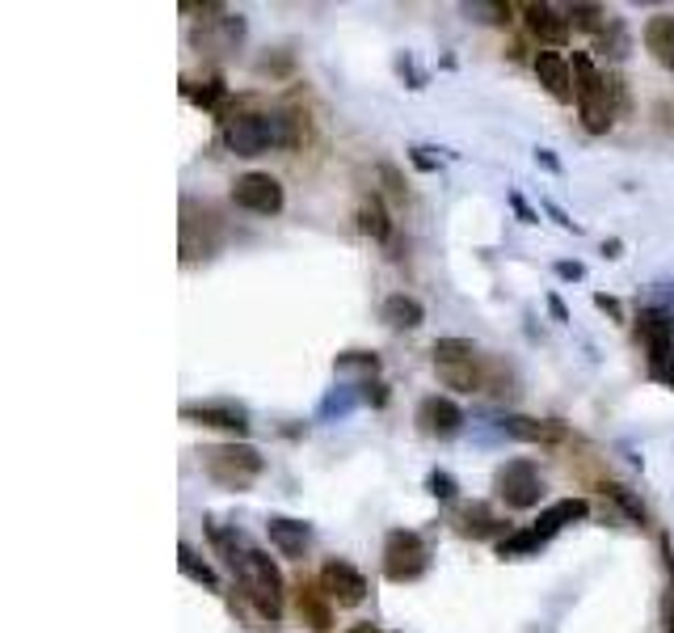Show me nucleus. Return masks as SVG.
Here are the masks:
<instances>
[{
  "label": "nucleus",
  "instance_id": "nucleus-1",
  "mask_svg": "<svg viewBox=\"0 0 674 633\" xmlns=\"http://www.w3.org/2000/svg\"><path fill=\"white\" fill-rule=\"evenodd\" d=\"M224 139L237 157H262L270 148H292L299 132L292 114H237L224 123Z\"/></svg>",
  "mask_w": 674,
  "mask_h": 633
},
{
  "label": "nucleus",
  "instance_id": "nucleus-2",
  "mask_svg": "<svg viewBox=\"0 0 674 633\" xmlns=\"http://www.w3.org/2000/svg\"><path fill=\"white\" fill-rule=\"evenodd\" d=\"M198 461H203V473L224 490H249L266 468L262 452L249 443H212L198 452Z\"/></svg>",
  "mask_w": 674,
  "mask_h": 633
},
{
  "label": "nucleus",
  "instance_id": "nucleus-3",
  "mask_svg": "<svg viewBox=\"0 0 674 633\" xmlns=\"http://www.w3.org/2000/svg\"><path fill=\"white\" fill-rule=\"evenodd\" d=\"M573 72H578V114H582V127L591 136H603L612 132L616 123V102H612V89H607V77L591 64V56H573Z\"/></svg>",
  "mask_w": 674,
  "mask_h": 633
},
{
  "label": "nucleus",
  "instance_id": "nucleus-4",
  "mask_svg": "<svg viewBox=\"0 0 674 633\" xmlns=\"http://www.w3.org/2000/svg\"><path fill=\"white\" fill-rule=\"evenodd\" d=\"M237 578H241L249 604L258 608L266 621H278V617H283V575H278V566L270 562V553H262V550L244 553L241 566H237Z\"/></svg>",
  "mask_w": 674,
  "mask_h": 633
},
{
  "label": "nucleus",
  "instance_id": "nucleus-5",
  "mask_svg": "<svg viewBox=\"0 0 674 633\" xmlns=\"http://www.w3.org/2000/svg\"><path fill=\"white\" fill-rule=\"evenodd\" d=\"M637 334L649 347V376L662 381V385H674V317L646 308L637 317Z\"/></svg>",
  "mask_w": 674,
  "mask_h": 633
},
{
  "label": "nucleus",
  "instance_id": "nucleus-6",
  "mask_svg": "<svg viewBox=\"0 0 674 633\" xmlns=\"http://www.w3.org/2000/svg\"><path fill=\"white\" fill-rule=\"evenodd\" d=\"M426 566H431V550H426V541L418 532H409V528L388 532V541H384V575L392 583H413V578L426 575Z\"/></svg>",
  "mask_w": 674,
  "mask_h": 633
},
{
  "label": "nucleus",
  "instance_id": "nucleus-7",
  "mask_svg": "<svg viewBox=\"0 0 674 633\" xmlns=\"http://www.w3.org/2000/svg\"><path fill=\"white\" fill-rule=\"evenodd\" d=\"M493 486H498V498H502L506 507H514V511H527V507H536L539 495H544L539 468L532 465V461H506V465L498 468Z\"/></svg>",
  "mask_w": 674,
  "mask_h": 633
},
{
  "label": "nucleus",
  "instance_id": "nucleus-8",
  "mask_svg": "<svg viewBox=\"0 0 674 633\" xmlns=\"http://www.w3.org/2000/svg\"><path fill=\"white\" fill-rule=\"evenodd\" d=\"M232 203L253 216H274V212H283V186L270 173H244L232 186Z\"/></svg>",
  "mask_w": 674,
  "mask_h": 633
},
{
  "label": "nucleus",
  "instance_id": "nucleus-9",
  "mask_svg": "<svg viewBox=\"0 0 674 633\" xmlns=\"http://www.w3.org/2000/svg\"><path fill=\"white\" fill-rule=\"evenodd\" d=\"M321 591L338 608H354L367 600V578L354 570L351 562H324L321 566Z\"/></svg>",
  "mask_w": 674,
  "mask_h": 633
},
{
  "label": "nucleus",
  "instance_id": "nucleus-10",
  "mask_svg": "<svg viewBox=\"0 0 674 633\" xmlns=\"http://www.w3.org/2000/svg\"><path fill=\"white\" fill-rule=\"evenodd\" d=\"M536 77L539 84L557 98V102H573L578 98V84H573V68L561 52H539L536 56Z\"/></svg>",
  "mask_w": 674,
  "mask_h": 633
},
{
  "label": "nucleus",
  "instance_id": "nucleus-11",
  "mask_svg": "<svg viewBox=\"0 0 674 633\" xmlns=\"http://www.w3.org/2000/svg\"><path fill=\"white\" fill-rule=\"evenodd\" d=\"M418 427L426 431V436H438V440H447V436H456L459 427H464V414L452 397H426L422 406H418Z\"/></svg>",
  "mask_w": 674,
  "mask_h": 633
},
{
  "label": "nucleus",
  "instance_id": "nucleus-12",
  "mask_svg": "<svg viewBox=\"0 0 674 633\" xmlns=\"http://www.w3.org/2000/svg\"><path fill=\"white\" fill-rule=\"evenodd\" d=\"M296 608H299V621L312 625L317 633H324L329 625H333V600L321 591V583H299Z\"/></svg>",
  "mask_w": 674,
  "mask_h": 633
},
{
  "label": "nucleus",
  "instance_id": "nucleus-13",
  "mask_svg": "<svg viewBox=\"0 0 674 633\" xmlns=\"http://www.w3.org/2000/svg\"><path fill=\"white\" fill-rule=\"evenodd\" d=\"M523 13H527V30L536 34L539 43L561 47V43L569 38V18L561 13V9H552V4H527Z\"/></svg>",
  "mask_w": 674,
  "mask_h": 633
},
{
  "label": "nucleus",
  "instance_id": "nucleus-14",
  "mask_svg": "<svg viewBox=\"0 0 674 633\" xmlns=\"http://www.w3.org/2000/svg\"><path fill=\"white\" fill-rule=\"evenodd\" d=\"M270 528V545L283 553V557H304V550L312 545V528L304 520H287V516H274L266 523Z\"/></svg>",
  "mask_w": 674,
  "mask_h": 633
},
{
  "label": "nucleus",
  "instance_id": "nucleus-15",
  "mask_svg": "<svg viewBox=\"0 0 674 633\" xmlns=\"http://www.w3.org/2000/svg\"><path fill=\"white\" fill-rule=\"evenodd\" d=\"M586 516H591V502H586V498H561V502H552V507H548V511H544V516H539L532 528H536L544 541H552V536H557L566 523L586 520Z\"/></svg>",
  "mask_w": 674,
  "mask_h": 633
},
{
  "label": "nucleus",
  "instance_id": "nucleus-16",
  "mask_svg": "<svg viewBox=\"0 0 674 633\" xmlns=\"http://www.w3.org/2000/svg\"><path fill=\"white\" fill-rule=\"evenodd\" d=\"M646 47L666 72H674V13H653L646 22Z\"/></svg>",
  "mask_w": 674,
  "mask_h": 633
},
{
  "label": "nucleus",
  "instance_id": "nucleus-17",
  "mask_svg": "<svg viewBox=\"0 0 674 633\" xmlns=\"http://www.w3.org/2000/svg\"><path fill=\"white\" fill-rule=\"evenodd\" d=\"M502 427H506V436H514V440H527V443L566 440V431H561L557 422H539V418H527V414H511V418H502Z\"/></svg>",
  "mask_w": 674,
  "mask_h": 633
},
{
  "label": "nucleus",
  "instance_id": "nucleus-18",
  "mask_svg": "<svg viewBox=\"0 0 674 633\" xmlns=\"http://www.w3.org/2000/svg\"><path fill=\"white\" fill-rule=\"evenodd\" d=\"M384 321H388L392 330H418V326L426 321V308H422V301H413V296L397 292V296L384 301Z\"/></svg>",
  "mask_w": 674,
  "mask_h": 633
},
{
  "label": "nucleus",
  "instance_id": "nucleus-19",
  "mask_svg": "<svg viewBox=\"0 0 674 633\" xmlns=\"http://www.w3.org/2000/svg\"><path fill=\"white\" fill-rule=\"evenodd\" d=\"M186 418H198V422H207V427H219V431H232V436H244L249 431V422H244L241 410H228V406H186Z\"/></svg>",
  "mask_w": 674,
  "mask_h": 633
},
{
  "label": "nucleus",
  "instance_id": "nucleus-20",
  "mask_svg": "<svg viewBox=\"0 0 674 633\" xmlns=\"http://www.w3.org/2000/svg\"><path fill=\"white\" fill-rule=\"evenodd\" d=\"M358 228H363L367 237H376V241H388V237H392V224H388V216H384L379 199H367V203L358 207Z\"/></svg>",
  "mask_w": 674,
  "mask_h": 633
},
{
  "label": "nucleus",
  "instance_id": "nucleus-21",
  "mask_svg": "<svg viewBox=\"0 0 674 633\" xmlns=\"http://www.w3.org/2000/svg\"><path fill=\"white\" fill-rule=\"evenodd\" d=\"M594 43H598V52H607V56H616V59L628 56V34H624V22L616 13L607 18V26L594 34Z\"/></svg>",
  "mask_w": 674,
  "mask_h": 633
},
{
  "label": "nucleus",
  "instance_id": "nucleus-22",
  "mask_svg": "<svg viewBox=\"0 0 674 633\" xmlns=\"http://www.w3.org/2000/svg\"><path fill=\"white\" fill-rule=\"evenodd\" d=\"M481 351L468 342V338H438L434 342V368L438 363H464V359H477Z\"/></svg>",
  "mask_w": 674,
  "mask_h": 633
},
{
  "label": "nucleus",
  "instance_id": "nucleus-23",
  "mask_svg": "<svg viewBox=\"0 0 674 633\" xmlns=\"http://www.w3.org/2000/svg\"><path fill=\"white\" fill-rule=\"evenodd\" d=\"M566 18L578 30H591V34H598V30L607 26V18H612V13H607V9H598V4H569Z\"/></svg>",
  "mask_w": 674,
  "mask_h": 633
},
{
  "label": "nucleus",
  "instance_id": "nucleus-24",
  "mask_svg": "<svg viewBox=\"0 0 674 633\" xmlns=\"http://www.w3.org/2000/svg\"><path fill=\"white\" fill-rule=\"evenodd\" d=\"M178 562H182V570H186V575L194 578V583H203V587H216V583H219L216 570H212L207 562H198V557H194V553H190L186 545L178 550Z\"/></svg>",
  "mask_w": 674,
  "mask_h": 633
},
{
  "label": "nucleus",
  "instance_id": "nucleus-25",
  "mask_svg": "<svg viewBox=\"0 0 674 633\" xmlns=\"http://www.w3.org/2000/svg\"><path fill=\"white\" fill-rule=\"evenodd\" d=\"M498 528V520L489 516L485 507H468L464 511V523H459V532H468V536H489Z\"/></svg>",
  "mask_w": 674,
  "mask_h": 633
},
{
  "label": "nucleus",
  "instance_id": "nucleus-26",
  "mask_svg": "<svg viewBox=\"0 0 674 633\" xmlns=\"http://www.w3.org/2000/svg\"><path fill=\"white\" fill-rule=\"evenodd\" d=\"M186 98H194L198 106H216L219 98H224V84H219V81H207L203 89H198V84H186Z\"/></svg>",
  "mask_w": 674,
  "mask_h": 633
},
{
  "label": "nucleus",
  "instance_id": "nucleus-27",
  "mask_svg": "<svg viewBox=\"0 0 674 633\" xmlns=\"http://www.w3.org/2000/svg\"><path fill=\"white\" fill-rule=\"evenodd\" d=\"M431 495L456 498V477H452V473H443V468H434L431 473Z\"/></svg>",
  "mask_w": 674,
  "mask_h": 633
},
{
  "label": "nucleus",
  "instance_id": "nucleus-28",
  "mask_svg": "<svg viewBox=\"0 0 674 633\" xmlns=\"http://www.w3.org/2000/svg\"><path fill=\"white\" fill-rule=\"evenodd\" d=\"M607 89H612V102H616V111H628V89H624V77L616 72H607Z\"/></svg>",
  "mask_w": 674,
  "mask_h": 633
},
{
  "label": "nucleus",
  "instance_id": "nucleus-29",
  "mask_svg": "<svg viewBox=\"0 0 674 633\" xmlns=\"http://www.w3.org/2000/svg\"><path fill=\"white\" fill-rule=\"evenodd\" d=\"M557 275L561 279H582V267H578V262H561V267H557Z\"/></svg>",
  "mask_w": 674,
  "mask_h": 633
},
{
  "label": "nucleus",
  "instance_id": "nucleus-30",
  "mask_svg": "<svg viewBox=\"0 0 674 633\" xmlns=\"http://www.w3.org/2000/svg\"><path fill=\"white\" fill-rule=\"evenodd\" d=\"M594 304H598V308H607L612 317H620V304L612 301V296H594Z\"/></svg>",
  "mask_w": 674,
  "mask_h": 633
},
{
  "label": "nucleus",
  "instance_id": "nucleus-31",
  "mask_svg": "<svg viewBox=\"0 0 674 633\" xmlns=\"http://www.w3.org/2000/svg\"><path fill=\"white\" fill-rule=\"evenodd\" d=\"M666 633H674V587L671 596H666Z\"/></svg>",
  "mask_w": 674,
  "mask_h": 633
},
{
  "label": "nucleus",
  "instance_id": "nucleus-32",
  "mask_svg": "<svg viewBox=\"0 0 674 633\" xmlns=\"http://www.w3.org/2000/svg\"><path fill=\"white\" fill-rule=\"evenodd\" d=\"M351 633H379V630H376V625H354Z\"/></svg>",
  "mask_w": 674,
  "mask_h": 633
}]
</instances>
